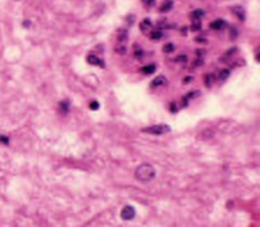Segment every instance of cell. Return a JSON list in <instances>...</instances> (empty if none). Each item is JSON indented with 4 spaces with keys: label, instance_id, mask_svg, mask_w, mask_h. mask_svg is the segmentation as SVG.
<instances>
[{
    "label": "cell",
    "instance_id": "1",
    "mask_svg": "<svg viewBox=\"0 0 260 227\" xmlns=\"http://www.w3.org/2000/svg\"><path fill=\"white\" fill-rule=\"evenodd\" d=\"M155 174H156V171H155L154 166L150 165V164H141L135 171L136 179H137L138 181H141V183L151 181L155 178Z\"/></svg>",
    "mask_w": 260,
    "mask_h": 227
},
{
    "label": "cell",
    "instance_id": "2",
    "mask_svg": "<svg viewBox=\"0 0 260 227\" xmlns=\"http://www.w3.org/2000/svg\"><path fill=\"white\" fill-rule=\"evenodd\" d=\"M142 132L151 133V134H164V133L170 132V127L168 125H154L150 127L142 128Z\"/></svg>",
    "mask_w": 260,
    "mask_h": 227
},
{
    "label": "cell",
    "instance_id": "3",
    "mask_svg": "<svg viewBox=\"0 0 260 227\" xmlns=\"http://www.w3.org/2000/svg\"><path fill=\"white\" fill-rule=\"evenodd\" d=\"M135 216H136V211H135V208L132 206L123 207V210L121 211V217H122V219H125V221H131V219L135 218Z\"/></svg>",
    "mask_w": 260,
    "mask_h": 227
},
{
    "label": "cell",
    "instance_id": "4",
    "mask_svg": "<svg viewBox=\"0 0 260 227\" xmlns=\"http://www.w3.org/2000/svg\"><path fill=\"white\" fill-rule=\"evenodd\" d=\"M128 38V32L127 29H118L117 30V42H118V45H126V41Z\"/></svg>",
    "mask_w": 260,
    "mask_h": 227
},
{
    "label": "cell",
    "instance_id": "5",
    "mask_svg": "<svg viewBox=\"0 0 260 227\" xmlns=\"http://www.w3.org/2000/svg\"><path fill=\"white\" fill-rule=\"evenodd\" d=\"M86 61H88V64L90 65H94V66H100V67H104V62L102 58H99L98 56H95V55H89L88 57H86Z\"/></svg>",
    "mask_w": 260,
    "mask_h": 227
},
{
    "label": "cell",
    "instance_id": "6",
    "mask_svg": "<svg viewBox=\"0 0 260 227\" xmlns=\"http://www.w3.org/2000/svg\"><path fill=\"white\" fill-rule=\"evenodd\" d=\"M226 27V22L224 19H216L214 22L211 23V28L214 30H220V29H224Z\"/></svg>",
    "mask_w": 260,
    "mask_h": 227
},
{
    "label": "cell",
    "instance_id": "7",
    "mask_svg": "<svg viewBox=\"0 0 260 227\" xmlns=\"http://www.w3.org/2000/svg\"><path fill=\"white\" fill-rule=\"evenodd\" d=\"M165 84H166V77L163 76V75H160V76L155 77L154 80H152L151 87L152 88H156V87H161V85H165Z\"/></svg>",
    "mask_w": 260,
    "mask_h": 227
},
{
    "label": "cell",
    "instance_id": "8",
    "mask_svg": "<svg viewBox=\"0 0 260 227\" xmlns=\"http://www.w3.org/2000/svg\"><path fill=\"white\" fill-rule=\"evenodd\" d=\"M151 27H152V24H151V22H150V19H148V18H145V19L140 23V28H141V30H142L144 33L148 32V30L151 29Z\"/></svg>",
    "mask_w": 260,
    "mask_h": 227
},
{
    "label": "cell",
    "instance_id": "9",
    "mask_svg": "<svg viewBox=\"0 0 260 227\" xmlns=\"http://www.w3.org/2000/svg\"><path fill=\"white\" fill-rule=\"evenodd\" d=\"M155 70H156V65L155 64H150V65H146L141 69V71L145 74V75H151V74L155 72Z\"/></svg>",
    "mask_w": 260,
    "mask_h": 227
},
{
    "label": "cell",
    "instance_id": "10",
    "mask_svg": "<svg viewBox=\"0 0 260 227\" xmlns=\"http://www.w3.org/2000/svg\"><path fill=\"white\" fill-rule=\"evenodd\" d=\"M203 15H204V11L202 9H195V10H193L190 13V18H192V19H202Z\"/></svg>",
    "mask_w": 260,
    "mask_h": 227
},
{
    "label": "cell",
    "instance_id": "11",
    "mask_svg": "<svg viewBox=\"0 0 260 227\" xmlns=\"http://www.w3.org/2000/svg\"><path fill=\"white\" fill-rule=\"evenodd\" d=\"M150 37L152 41H160L163 38V32L161 29H156V30H152V32L150 33Z\"/></svg>",
    "mask_w": 260,
    "mask_h": 227
},
{
    "label": "cell",
    "instance_id": "12",
    "mask_svg": "<svg viewBox=\"0 0 260 227\" xmlns=\"http://www.w3.org/2000/svg\"><path fill=\"white\" fill-rule=\"evenodd\" d=\"M171 8H173V2L171 0H166L161 7H160V11H161V13H166V11L171 10Z\"/></svg>",
    "mask_w": 260,
    "mask_h": 227
},
{
    "label": "cell",
    "instance_id": "13",
    "mask_svg": "<svg viewBox=\"0 0 260 227\" xmlns=\"http://www.w3.org/2000/svg\"><path fill=\"white\" fill-rule=\"evenodd\" d=\"M60 109H61V112H62L64 114H66L67 112H69V108H70V102L69 100H62V102H60Z\"/></svg>",
    "mask_w": 260,
    "mask_h": 227
},
{
    "label": "cell",
    "instance_id": "14",
    "mask_svg": "<svg viewBox=\"0 0 260 227\" xmlns=\"http://www.w3.org/2000/svg\"><path fill=\"white\" fill-rule=\"evenodd\" d=\"M230 74H231V71L228 70V69H225V70H221L220 71V74H218V80H221V81H225L226 79L230 76Z\"/></svg>",
    "mask_w": 260,
    "mask_h": 227
},
{
    "label": "cell",
    "instance_id": "15",
    "mask_svg": "<svg viewBox=\"0 0 260 227\" xmlns=\"http://www.w3.org/2000/svg\"><path fill=\"white\" fill-rule=\"evenodd\" d=\"M232 11L237 15V18H239L240 20H245V13H244V9L243 8H239V7L237 8H233Z\"/></svg>",
    "mask_w": 260,
    "mask_h": 227
},
{
    "label": "cell",
    "instance_id": "16",
    "mask_svg": "<svg viewBox=\"0 0 260 227\" xmlns=\"http://www.w3.org/2000/svg\"><path fill=\"white\" fill-rule=\"evenodd\" d=\"M204 84H206L207 88L212 87V84H213V75L212 74H207V75L204 76Z\"/></svg>",
    "mask_w": 260,
    "mask_h": 227
},
{
    "label": "cell",
    "instance_id": "17",
    "mask_svg": "<svg viewBox=\"0 0 260 227\" xmlns=\"http://www.w3.org/2000/svg\"><path fill=\"white\" fill-rule=\"evenodd\" d=\"M192 30H199L202 28V23H201V19H193V23H192Z\"/></svg>",
    "mask_w": 260,
    "mask_h": 227
},
{
    "label": "cell",
    "instance_id": "18",
    "mask_svg": "<svg viewBox=\"0 0 260 227\" xmlns=\"http://www.w3.org/2000/svg\"><path fill=\"white\" fill-rule=\"evenodd\" d=\"M116 52L118 53V55H126L127 53L126 45H117L116 46Z\"/></svg>",
    "mask_w": 260,
    "mask_h": 227
},
{
    "label": "cell",
    "instance_id": "19",
    "mask_svg": "<svg viewBox=\"0 0 260 227\" xmlns=\"http://www.w3.org/2000/svg\"><path fill=\"white\" fill-rule=\"evenodd\" d=\"M163 51H164L165 53L173 52V51H174V45H173V43H166V45L164 46V48H163Z\"/></svg>",
    "mask_w": 260,
    "mask_h": 227
},
{
    "label": "cell",
    "instance_id": "20",
    "mask_svg": "<svg viewBox=\"0 0 260 227\" xmlns=\"http://www.w3.org/2000/svg\"><path fill=\"white\" fill-rule=\"evenodd\" d=\"M199 95H201V93L198 90H195V91H192V93H188L184 98H185V99H193V98L199 96Z\"/></svg>",
    "mask_w": 260,
    "mask_h": 227
},
{
    "label": "cell",
    "instance_id": "21",
    "mask_svg": "<svg viewBox=\"0 0 260 227\" xmlns=\"http://www.w3.org/2000/svg\"><path fill=\"white\" fill-rule=\"evenodd\" d=\"M155 2H156V0H142L144 5H145V7H147V8L154 7V5H155Z\"/></svg>",
    "mask_w": 260,
    "mask_h": 227
},
{
    "label": "cell",
    "instance_id": "22",
    "mask_svg": "<svg viewBox=\"0 0 260 227\" xmlns=\"http://www.w3.org/2000/svg\"><path fill=\"white\" fill-rule=\"evenodd\" d=\"M0 142L4 143V145H8L9 143V138L7 136H3V134H0Z\"/></svg>",
    "mask_w": 260,
    "mask_h": 227
},
{
    "label": "cell",
    "instance_id": "23",
    "mask_svg": "<svg viewBox=\"0 0 260 227\" xmlns=\"http://www.w3.org/2000/svg\"><path fill=\"white\" fill-rule=\"evenodd\" d=\"M89 107H90L91 110H97V109L99 108V103H98V102H91Z\"/></svg>",
    "mask_w": 260,
    "mask_h": 227
},
{
    "label": "cell",
    "instance_id": "24",
    "mask_svg": "<svg viewBox=\"0 0 260 227\" xmlns=\"http://www.w3.org/2000/svg\"><path fill=\"white\" fill-rule=\"evenodd\" d=\"M187 56H185V55H183V56H178L175 60L178 61V62H185V61H187Z\"/></svg>",
    "mask_w": 260,
    "mask_h": 227
},
{
    "label": "cell",
    "instance_id": "25",
    "mask_svg": "<svg viewBox=\"0 0 260 227\" xmlns=\"http://www.w3.org/2000/svg\"><path fill=\"white\" fill-rule=\"evenodd\" d=\"M142 55H144V52H142V50H136V52H135V56H136V57L141 58V57H142Z\"/></svg>",
    "mask_w": 260,
    "mask_h": 227
},
{
    "label": "cell",
    "instance_id": "26",
    "mask_svg": "<svg viewBox=\"0 0 260 227\" xmlns=\"http://www.w3.org/2000/svg\"><path fill=\"white\" fill-rule=\"evenodd\" d=\"M203 65V60L202 58H197V61L194 62V66H202Z\"/></svg>",
    "mask_w": 260,
    "mask_h": 227
},
{
    "label": "cell",
    "instance_id": "27",
    "mask_svg": "<svg viewBox=\"0 0 260 227\" xmlns=\"http://www.w3.org/2000/svg\"><path fill=\"white\" fill-rule=\"evenodd\" d=\"M192 80H193V77H192V76H187V77L184 79V84H188V83H190Z\"/></svg>",
    "mask_w": 260,
    "mask_h": 227
},
{
    "label": "cell",
    "instance_id": "28",
    "mask_svg": "<svg viewBox=\"0 0 260 227\" xmlns=\"http://www.w3.org/2000/svg\"><path fill=\"white\" fill-rule=\"evenodd\" d=\"M170 108H171V112H173V113H175V112H176V107H175V104H174V103H171V104H170Z\"/></svg>",
    "mask_w": 260,
    "mask_h": 227
},
{
    "label": "cell",
    "instance_id": "29",
    "mask_svg": "<svg viewBox=\"0 0 260 227\" xmlns=\"http://www.w3.org/2000/svg\"><path fill=\"white\" fill-rule=\"evenodd\" d=\"M23 26H24V27H29V26H30V23H29V22H24V23H23Z\"/></svg>",
    "mask_w": 260,
    "mask_h": 227
},
{
    "label": "cell",
    "instance_id": "30",
    "mask_svg": "<svg viewBox=\"0 0 260 227\" xmlns=\"http://www.w3.org/2000/svg\"><path fill=\"white\" fill-rule=\"evenodd\" d=\"M195 41L197 42H206V41H204V38H195Z\"/></svg>",
    "mask_w": 260,
    "mask_h": 227
}]
</instances>
